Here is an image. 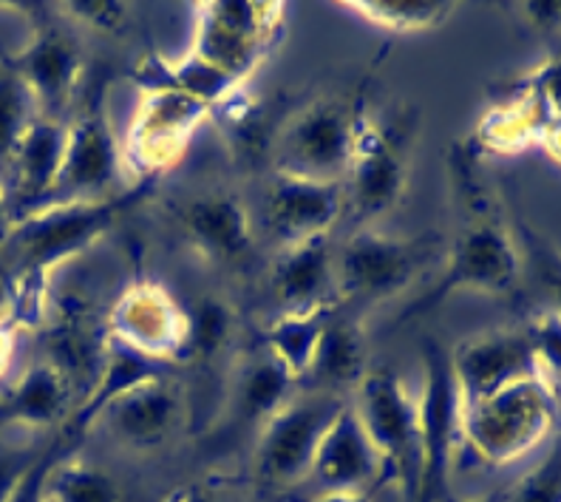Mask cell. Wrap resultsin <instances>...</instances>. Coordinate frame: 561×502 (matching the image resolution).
Segmentation results:
<instances>
[{
	"instance_id": "cell-1",
	"label": "cell",
	"mask_w": 561,
	"mask_h": 502,
	"mask_svg": "<svg viewBox=\"0 0 561 502\" xmlns=\"http://www.w3.org/2000/svg\"><path fill=\"white\" fill-rule=\"evenodd\" d=\"M153 185L157 182H137L130 191L105 199L46 202L14 216L7 236L0 239V270L9 284V307L3 316L14 327L37 321L57 267L94 248L128 207L139 205L153 191Z\"/></svg>"
},
{
	"instance_id": "cell-2",
	"label": "cell",
	"mask_w": 561,
	"mask_h": 502,
	"mask_svg": "<svg viewBox=\"0 0 561 502\" xmlns=\"http://www.w3.org/2000/svg\"><path fill=\"white\" fill-rule=\"evenodd\" d=\"M454 182L459 196V230L445 253V267L437 282L425 289L423 298L400 312V323L434 310L454 293H480V296H507L514 293L522 275L519 250L502 219L500 205L473 176L466 159H454Z\"/></svg>"
},
{
	"instance_id": "cell-3",
	"label": "cell",
	"mask_w": 561,
	"mask_h": 502,
	"mask_svg": "<svg viewBox=\"0 0 561 502\" xmlns=\"http://www.w3.org/2000/svg\"><path fill=\"white\" fill-rule=\"evenodd\" d=\"M559 423L556 386L527 378L462 407V443L488 466H514L553 437Z\"/></svg>"
},
{
	"instance_id": "cell-4",
	"label": "cell",
	"mask_w": 561,
	"mask_h": 502,
	"mask_svg": "<svg viewBox=\"0 0 561 502\" xmlns=\"http://www.w3.org/2000/svg\"><path fill=\"white\" fill-rule=\"evenodd\" d=\"M355 392L357 400L352 407L380 455L383 480L398 486L403 502H417L420 480H423L417 398L389 366L366 372Z\"/></svg>"
},
{
	"instance_id": "cell-5",
	"label": "cell",
	"mask_w": 561,
	"mask_h": 502,
	"mask_svg": "<svg viewBox=\"0 0 561 502\" xmlns=\"http://www.w3.org/2000/svg\"><path fill=\"white\" fill-rule=\"evenodd\" d=\"M360 111L335 96H318L295 111L270 137V159L275 173L343 185L352 162Z\"/></svg>"
},
{
	"instance_id": "cell-6",
	"label": "cell",
	"mask_w": 561,
	"mask_h": 502,
	"mask_svg": "<svg viewBox=\"0 0 561 502\" xmlns=\"http://www.w3.org/2000/svg\"><path fill=\"white\" fill-rule=\"evenodd\" d=\"M437 255V239H398L371 228L357 230L335 253L337 298L363 304L400 296Z\"/></svg>"
},
{
	"instance_id": "cell-7",
	"label": "cell",
	"mask_w": 561,
	"mask_h": 502,
	"mask_svg": "<svg viewBox=\"0 0 561 502\" xmlns=\"http://www.w3.org/2000/svg\"><path fill=\"white\" fill-rule=\"evenodd\" d=\"M284 14L280 3H202L191 52L247 85L278 41Z\"/></svg>"
},
{
	"instance_id": "cell-8",
	"label": "cell",
	"mask_w": 561,
	"mask_h": 502,
	"mask_svg": "<svg viewBox=\"0 0 561 502\" xmlns=\"http://www.w3.org/2000/svg\"><path fill=\"white\" fill-rule=\"evenodd\" d=\"M213 117L210 105L179 91H142L119 148L123 166L137 182H157L182 162L193 137Z\"/></svg>"
},
{
	"instance_id": "cell-9",
	"label": "cell",
	"mask_w": 561,
	"mask_h": 502,
	"mask_svg": "<svg viewBox=\"0 0 561 502\" xmlns=\"http://www.w3.org/2000/svg\"><path fill=\"white\" fill-rule=\"evenodd\" d=\"M341 407V395L309 389L295 392L278 412L270 414L255 441V471L261 482L287 489L307 480L318 443Z\"/></svg>"
},
{
	"instance_id": "cell-10",
	"label": "cell",
	"mask_w": 561,
	"mask_h": 502,
	"mask_svg": "<svg viewBox=\"0 0 561 502\" xmlns=\"http://www.w3.org/2000/svg\"><path fill=\"white\" fill-rule=\"evenodd\" d=\"M409 185V132L383 125L360 111L343 199L352 216L375 221L389 216Z\"/></svg>"
},
{
	"instance_id": "cell-11",
	"label": "cell",
	"mask_w": 561,
	"mask_h": 502,
	"mask_svg": "<svg viewBox=\"0 0 561 502\" xmlns=\"http://www.w3.org/2000/svg\"><path fill=\"white\" fill-rule=\"evenodd\" d=\"M105 335L145 358L173 366L191 355V312L159 282L137 278L111 304Z\"/></svg>"
},
{
	"instance_id": "cell-12",
	"label": "cell",
	"mask_w": 561,
	"mask_h": 502,
	"mask_svg": "<svg viewBox=\"0 0 561 502\" xmlns=\"http://www.w3.org/2000/svg\"><path fill=\"white\" fill-rule=\"evenodd\" d=\"M425 380L417 398L420 443H423V480L417 502H443L448 494L451 463L462 443V395L454 380L448 352L437 341L423 344Z\"/></svg>"
},
{
	"instance_id": "cell-13",
	"label": "cell",
	"mask_w": 561,
	"mask_h": 502,
	"mask_svg": "<svg viewBox=\"0 0 561 502\" xmlns=\"http://www.w3.org/2000/svg\"><path fill=\"white\" fill-rule=\"evenodd\" d=\"M559 111H556V60L534 69L507 96L493 105L477 125V145L491 153H522L545 148L556 159L559 142Z\"/></svg>"
},
{
	"instance_id": "cell-14",
	"label": "cell",
	"mask_w": 561,
	"mask_h": 502,
	"mask_svg": "<svg viewBox=\"0 0 561 502\" xmlns=\"http://www.w3.org/2000/svg\"><path fill=\"white\" fill-rule=\"evenodd\" d=\"M37 18L41 21L32 28V37L9 60V69L23 80L41 117L62 119L85 80V57L71 32L48 21L43 9H37Z\"/></svg>"
},
{
	"instance_id": "cell-15",
	"label": "cell",
	"mask_w": 561,
	"mask_h": 502,
	"mask_svg": "<svg viewBox=\"0 0 561 502\" xmlns=\"http://www.w3.org/2000/svg\"><path fill=\"white\" fill-rule=\"evenodd\" d=\"M119 173H123V153L105 117L103 100L96 94L66 123L60 173L48 202L114 196L108 187L117 185Z\"/></svg>"
},
{
	"instance_id": "cell-16",
	"label": "cell",
	"mask_w": 561,
	"mask_h": 502,
	"mask_svg": "<svg viewBox=\"0 0 561 502\" xmlns=\"http://www.w3.org/2000/svg\"><path fill=\"white\" fill-rule=\"evenodd\" d=\"M448 364L462 395V407L480 403L519 380L541 378L527 330H488L462 338L448 352Z\"/></svg>"
},
{
	"instance_id": "cell-17",
	"label": "cell",
	"mask_w": 561,
	"mask_h": 502,
	"mask_svg": "<svg viewBox=\"0 0 561 502\" xmlns=\"http://www.w3.org/2000/svg\"><path fill=\"white\" fill-rule=\"evenodd\" d=\"M264 205H267V228L284 248L329 236L346 210L343 185L295 180L284 173H273Z\"/></svg>"
},
{
	"instance_id": "cell-18",
	"label": "cell",
	"mask_w": 561,
	"mask_h": 502,
	"mask_svg": "<svg viewBox=\"0 0 561 502\" xmlns=\"http://www.w3.org/2000/svg\"><path fill=\"white\" fill-rule=\"evenodd\" d=\"M307 480L316 482V491H366L383 480V463L352 403H343L323 432Z\"/></svg>"
},
{
	"instance_id": "cell-19",
	"label": "cell",
	"mask_w": 561,
	"mask_h": 502,
	"mask_svg": "<svg viewBox=\"0 0 561 502\" xmlns=\"http://www.w3.org/2000/svg\"><path fill=\"white\" fill-rule=\"evenodd\" d=\"M182 233L210 264H239L253 250L250 210L236 193L210 191L193 196L179 210Z\"/></svg>"
},
{
	"instance_id": "cell-20",
	"label": "cell",
	"mask_w": 561,
	"mask_h": 502,
	"mask_svg": "<svg viewBox=\"0 0 561 502\" xmlns=\"http://www.w3.org/2000/svg\"><path fill=\"white\" fill-rule=\"evenodd\" d=\"M270 287L280 312H327L337 301L335 253L329 236L298 241L278 253Z\"/></svg>"
},
{
	"instance_id": "cell-21",
	"label": "cell",
	"mask_w": 561,
	"mask_h": 502,
	"mask_svg": "<svg viewBox=\"0 0 561 502\" xmlns=\"http://www.w3.org/2000/svg\"><path fill=\"white\" fill-rule=\"evenodd\" d=\"M182 392L171 378H153L134 386L105 407L111 432L130 448H157L173 434L182 414Z\"/></svg>"
},
{
	"instance_id": "cell-22",
	"label": "cell",
	"mask_w": 561,
	"mask_h": 502,
	"mask_svg": "<svg viewBox=\"0 0 561 502\" xmlns=\"http://www.w3.org/2000/svg\"><path fill=\"white\" fill-rule=\"evenodd\" d=\"M62 145H66V119L37 117L32 123L3 182L14 216L51 199L57 173H60Z\"/></svg>"
},
{
	"instance_id": "cell-23",
	"label": "cell",
	"mask_w": 561,
	"mask_h": 502,
	"mask_svg": "<svg viewBox=\"0 0 561 502\" xmlns=\"http://www.w3.org/2000/svg\"><path fill=\"white\" fill-rule=\"evenodd\" d=\"M171 366L159 364L153 358H145L139 352L128 350V346L117 344L114 338L103 335V352H100V364H96L94 380L77 412L69 414V420L62 423V432L69 434L71 441H80L82 434L94 426L96 420L103 418L105 407L111 400H117L134 386L145 384V380L164 378Z\"/></svg>"
},
{
	"instance_id": "cell-24",
	"label": "cell",
	"mask_w": 561,
	"mask_h": 502,
	"mask_svg": "<svg viewBox=\"0 0 561 502\" xmlns=\"http://www.w3.org/2000/svg\"><path fill=\"white\" fill-rule=\"evenodd\" d=\"M130 77L142 91H179V94L193 96L210 109L244 89V83H239L236 77L225 75L193 52L179 60H168V57L151 52V55L139 57L137 66L130 69Z\"/></svg>"
},
{
	"instance_id": "cell-25",
	"label": "cell",
	"mask_w": 561,
	"mask_h": 502,
	"mask_svg": "<svg viewBox=\"0 0 561 502\" xmlns=\"http://www.w3.org/2000/svg\"><path fill=\"white\" fill-rule=\"evenodd\" d=\"M71 380L51 361L28 366L18 384L0 398V429H46L69 420Z\"/></svg>"
},
{
	"instance_id": "cell-26",
	"label": "cell",
	"mask_w": 561,
	"mask_h": 502,
	"mask_svg": "<svg viewBox=\"0 0 561 502\" xmlns=\"http://www.w3.org/2000/svg\"><path fill=\"white\" fill-rule=\"evenodd\" d=\"M369 369V341H366L363 323L337 316L335 310L329 312L307 378L321 392L335 395V389H355Z\"/></svg>"
},
{
	"instance_id": "cell-27",
	"label": "cell",
	"mask_w": 561,
	"mask_h": 502,
	"mask_svg": "<svg viewBox=\"0 0 561 502\" xmlns=\"http://www.w3.org/2000/svg\"><path fill=\"white\" fill-rule=\"evenodd\" d=\"M298 380L289 375L267 350H261L255 358L244 364L233 392V412L244 426H259L278 412L298 389Z\"/></svg>"
},
{
	"instance_id": "cell-28",
	"label": "cell",
	"mask_w": 561,
	"mask_h": 502,
	"mask_svg": "<svg viewBox=\"0 0 561 502\" xmlns=\"http://www.w3.org/2000/svg\"><path fill=\"white\" fill-rule=\"evenodd\" d=\"M327 312H278L264 330V350L293 375L298 384L307 378L321 344Z\"/></svg>"
},
{
	"instance_id": "cell-29",
	"label": "cell",
	"mask_w": 561,
	"mask_h": 502,
	"mask_svg": "<svg viewBox=\"0 0 561 502\" xmlns=\"http://www.w3.org/2000/svg\"><path fill=\"white\" fill-rule=\"evenodd\" d=\"M343 9L394 35H423L443 26L457 7L443 0H352Z\"/></svg>"
},
{
	"instance_id": "cell-30",
	"label": "cell",
	"mask_w": 561,
	"mask_h": 502,
	"mask_svg": "<svg viewBox=\"0 0 561 502\" xmlns=\"http://www.w3.org/2000/svg\"><path fill=\"white\" fill-rule=\"evenodd\" d=\"M48 502H123L117 480L82 457H62L46 486Z\"/></svg>"
},
{
	"instance_id": "cell-31",
	"label": "cell",
	"mask_w": 561,
	"mask_h": 502,
	"mask_svg": "<svg viewBox=\"0 0 561 502\" xmlns=\"http://www.w3.org/2000/svg\"><path fill=\"white\" fill-rule=\"evenodd\" d=\"M41 117L37 105L12 69H0V185L7 182L12 159L32 123Z\"/></svg>"
},
{
	"instance_id": "cell-32",
	"label": "cell",
	"mask_w": 561,
	"mask_h": 502,
	"mask_svg": "<svg viewBox=\"0 0 561 502\" xmlns=\"http://www.w3.org/2000/svg\"><path fill=\"white\" fill-rule=\"evenodd\" d=\"M213 114L225 117L227 139H230V148L239 153L241 159L253 162L259 159V153L267 151L270 157V139L264 134V119H261V105L259 100L247 94L244 89L236 91L230 100H225L221 105L213 109Z\"/></svg>"
},
{
	"instance_id": "cell-33",
	"label": "cell",
	"mask_w": 561,
	"mask_h": 502,
	"mask_svg": "<svg viewBox=\"0 0 561 502\" xmlns=\"http://www.w3.org/2000/svg\"><path fill=\"white\" fill-rule=\"evenodd\" d=\"M191 355H196L202 361H216L219 355H225L233 346L236 332H239V316H236L233 307L213 296L199 304V312L191 316Z\"/></svg>"
},
{
	"instance_id": "cell-34",
	"label": "cell",
	"mask_w": 561,
	"mask_h": 502,
	"mask_svg": "<svg viewBox=\"0 0 561 502\" xmlns=\"http://www.w3.org/2000/svg\"><path fill=\"white\" fill-rule=\"evenodd\" d=\"M75 455V441L69 434L60 432L55 434V441L46 443V446L32 455V460L21 468V475L14 477V482L9 486L3 502H43L46 500V486L51 468L62 460V457Z\"/></svg>"
},
{
	"instance_id": "cell-35",
	"label": "cell",
	"mask_w": 561,
	"mask_h": 502,
	"mask_svg": "<svg viewBox=\"0 0 561 502\" xmlns=\"http://www.w3.org/2000/svg\"><path fill=\"white\" fill-rule=\"evenodd\" d=\"M561 471H559V457L550 452L539 466H534L525 477L507 489L502 502H561Z\"/></svg>"
},
{
	"instance_id": "cell-36",
	"label": "cell",
	"mask_w": 561,
	"mask_h": 502,
	"mask_svg": "<svg viewBox=\"0 0 561 502\" xmlns=\"http://www.w3.org/2000/svg\"><path fill=\"white\" fill-rule=\"evenodd\" d=\"M534 344L536 361H539L541 378L556 386V375H559V310H539V316L525 327Z\"/></svg>"
},
{
	"instance_id": "cell-37",
	"label": "cell",
	"mask_w": 561,
	"mask_h": 502,
	"mask_svg": "<svg viewBox=\"0 0 561 502\" xmlns=\"http://www.w3.org/2000/svg\"><path fill=\"white\" fill-rule=\"evenodd\" d=\"M60 12L66 18H75V21L96 28V32H105V35L123 32L125 21H128V7H123V3H96V0L94 3H69Z\"/></svg>"
},
{
	"instance_id": "cell-38",
	"label": "cell",
	"mask_w": 561,
	"mask_h": 502,
	"mask_svg": "<svg viewBox=\"0 0 561 502\" xmlns=\"http://www.w3.org/2000/svg\"><path fill=\"white\" fill-rule=\"evenodd\" d=\"M284 502H371L366 491H316V494H287Z\"/></svg>"
},
{
	"instance_id": "cell-39",
	"label": "cell",
	"mask_w": 561,
	"mask_h": 502,
	"mask_svg": "<svg viewBox=\"0 0 561 502\" xmlns=\"http://www.w3.org/2000/svg\"><path fill=\"white\" fill-rule=\"evenodd\" d=\"M21 327H14L7 316H0V378L7 375L9 364L14 358V335Z\"/></svg>"
},
{
	"instance_id": "cell-40",
	"label": "cell",
	"mask_w": 561,
	"mask_h": 502,
	"mask_svg": "<svg viewBox=\"0 0 561 502\" xmlns=\"http://www.w3.org/2000/svg\"><path fill=\"white\" fill-rule=\"evenodd\" d=\"M525 14L536 26L553 28L559 23V3H527Z\"/></svg>"
},
{
	"instance_id": "cell-41",
	"label": "cell",
	"mask_w": 561,
	"mask_h": 502,
	"mask_svg": "<svg viewBox=\"0 0 561 502\" xmlns=\"http://www.w3.org/2000/svg\"><path fill=\"white\" fill-rule=\"evenodd\" d=\"M162 502H213V500L199 489V486H179V489H173Z\"/></svg>"
},
{
	"instance_id": "cell-42",
	"label": "cell",
	"mask_w": 561,
	"mask_h": 502,
	"mask_svg": "<svg viewBox=\"0 0 561 502\" xmlns=\"http://www.w3.org/2000/svg\"><path fill=\"white\" fill-rule=\"evenodd\" d=\"M14 221V210H12V202H9V193L7 187L0 185V239L7 236L9 225Z\"/></svg>"
},
{
	"instance_id": "cell-43",
	"label": "cell",
	"mask_w": 561,
	"mask_h": 502,
	"mask_svg": "<svg viewBox=\"0 0 561 502\" xmlns=\"http://www.w3.org/2000/svg\"><path fill=\"white\" fill-rule=\"evenodd\" d=\"M443 502H485V500H468V497H454L451 491L443 497Z\"/></svg>"
},
{
	"instance_id": "cell-44",
	"label": "cell",
	"mask_w": 561,
	"mask_h": 502,
	"mask_svg": "<svg viewBox=\"0 0 561 502\" xmlns=\"http://www.w3.org/2000/svg\"><path fill=\"white\" fill-rule=\"evenodd\" d=\"M43 502H48V497H46V500H43Z\"/></svg>"
}]
</instances>
